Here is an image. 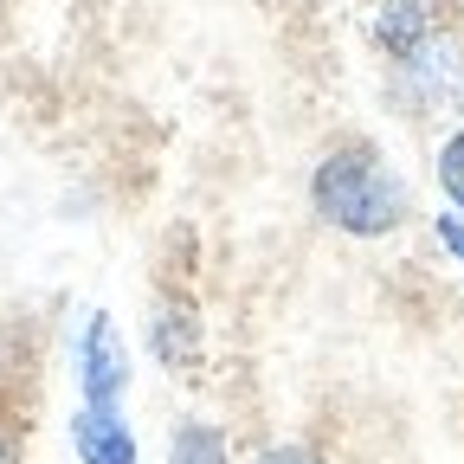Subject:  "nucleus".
Masks as SVG:
<instances>
[{
  "instance_id": "nucleus-11",
  "label": "nucleus",
  "mask_w": 464,
  "mask_h": 464,
  "mask_svg": "<svg viewBox=\"0 0 464 464\" xmlns=\"http://www.w3.org/2000/svg\"><path fill=\"white\" fill-rule=\"evenodd\" d=\"M0 464H20V439H14L7 426H0Z\"/></svg>"
},
{
  "instance_id": "nucleus-2",
  "label": "nucleus",
  "mask_w": 464,
  "mask_h": 464,
  "mask_svg": "<svg viewBox=\"0 0 464 464\" xmlns=\"http://www.w3.org/2000/svg\"><path fill=\"white\" fill-rule=\"evenodd\" d=\"M72 374H78V406H130L136 355H130V335L116 329L110 310H91V316H84Z\"/></svg>"
},
{
  "instance_id": "nucleus-4",
  "label": "nucleus",
  "mask_w": 464,
  "mask_h": 464,
  "mask_svg": "<svg viewBox=\"0 0 464 464\" xmlns=\"http://www.w3.org/2000/svg\"><path fill=\"white\" fill-rule=\"evenodd\" d=\"M393 84H400L406 103H420V116L426 110H445L451 97H464V39H458V26L432 33L413 58H400Z\"/></svg>"
},
{
  "instance_id": "nucleus-10",
  "label": "nucleus",
  "mask_w": 464,
  "mask_h": 464,
  "mask_svg": "<svg viewBox=\"0 0 464 464\" xmlns=\"http://www.w3.org/2000/svg\"><path fill=\"white\" fill-rule=\"evenodd\" d=\"M432 239H439V252L451 258V265H464V213H432Z\"/></svg>"
},
{
  "instance_id": "nucleus-1",
  "label": "nucleus",
  "mask_w": 464,
  "mask_h": 464,
  "mask_svg": "<svg viewBox=\"0 0 464 464\" xmlns=\"http://www.w3.org/2000/svg\"><path fill=\"white\" fill-rule=\"evenodd\" d=\"M310 213L342 239H387L413 219V188L374 142L348 136L310 168Z\"/></svg>"
},
{
  "instance_id": "nucleus-9",
  "label": "nucleus",
  "mask_w": 464,
  "mask_h": 464,
  "mask_svg": "<svg viewBox=\"0 0 464 464\" xmlns=\"http://www.w3.org/2000/svg\"><path fill=\"white\" fill-rule=\"evenodd\" d=\"M246 464H329L310 439H271V445H258Z\"/></svg>"
},
{
  "instance_id": "nucleus-7",
  "label": "nucleus",
  "mask_w": 464,
  "mask_h": 464,
  "mask_svg": "<svg viewBox=\"0 0 464 464\" xmlns=\"http://www.w3.org/2000/svg\"><path fill=\"white\" fill-rule=\"evenodd\" d=\"M161 464H239V439H232L219 420H200V413H181L168 426V445H161Z\"/></svg>"
},
{
  "instance_id": "nucleus-3",
  "label": "nucleus",
  "mask_w": 464,
  "mask_h": 464,
  "mask_svg": "<svg viewBox=\"0 0 464 464\" xmlns=\"http://www.w3.org/2000/svg\"><path fill=\"white\" fill-rule=\"evenodd\" d=\"M142 348L168 381H194L207 368V316L194 304V290H161L142 323Z\"/></svg>"
},
{
  "instance_id": "nucleus-6",
  "label": "nucleus",
  "mask_w": 464,
  "mask_h": 464,
  "mask_svg": "<svg viewBox=\"0 0 464 464\" xmlns=\"http://www.w3.org/2000/svg\"><path fill=\"white\" fill-rule=\"evenodd\" d=\"M72 451H78V464H142V439L130 426V406H78Z\"/></svg>"
},
{
  "instance_id": "nucleus-5",
  "label": "nucleus",
  "mask_w": 464,
  "mask_h": 464,
  "mask_svg": "<svg viewBox=\"0 0 464 464\" xmlns=\"http://www.w3.org/2000/svg\"><path fill=\"white\" fill-rule=\"evenodd\" d=\"M458 26L445 14V0H362V33L368 45L387 58V65H400V58H413L432 33Z\"/></svg>"
},
{
  "instance_id": "nucleus-8",
  "label": "nucleus",
  "mask_w": 464,
  "mask_h": 464,
  "mask_svg": "<svg viewBox=\"0 0 464 464\" xmlns=\"http://www.w3.org/2000/svg\"><path fill=\"white\" fill-rule=\"evenodd\" d=\"M432 181H439L445 207L464 213V130H451V136L439 142V155H432Z\"/></svg>"
}]
</instances>
